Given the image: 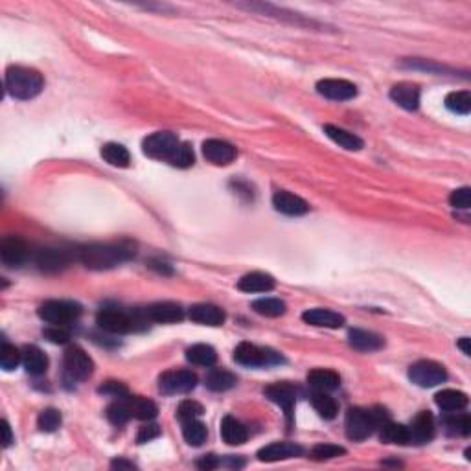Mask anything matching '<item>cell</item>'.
I'll return each instance as SVG.
<instances>
[{
	"label": "cell",
	"instance_id": "obj_42",
	"mask_svg": "<svg viewBox=\"0 0 471 471\" xmlns=\"http://www.w3.org/2000/svg\"><path fill=\"white\" fill-rule=\"evenodd\" d=\"M193 162H196V155H193V150H191V145L188 144V142H181L177 148V151H175V155L172 157V160H169L168 164H172V166H175V168H190V166H193Z\"/></svg>",
	"mask_w": 471,
	"mask_h": 471
},
{
	"label": "cell",
	"instance_id": "obj_52",
	"mask_svg": "<svg viewBox=\"0 0 471 471\" xmlns=\"http://www.w3.org/2000/svg\"><path fill=\"white\" fill-rule=\"evenodd\" d=\"M2 431H4V448H10L11 442H13V434H11L10 424L6 420H2Z\"/></svg>",
	"mask_w": 471,
	"mask_h": 471
},
{
	"label": "cell",
	"instance_id": "obj_21",
	"mask_svg": "<svg viewBox=\"0 0 471 471\" xmlns=\"http://www.w3.org/2000/svg\"><path fill=\"white\" fill-rule=\"evenodd\" d=\"M390 100L405 111H416L420 105V89L412 83H398L390 89Z\"/></svg>",
	"mask_w": 471,
	"mask_h": 471
},
{
	"label": "cell",
	"instance_id": "obj_17",
	"mask_svg": "<svg viewBox=\"0 0 471 471\" xmlns=\"http://www.w3.org/2000/svg\"><path fill=\"white\" fill-rule=\"evenodd\" d=\"M304 453V449L300 448L299 443L294 442H275L269 443L266 448H261L258 451V458L261 462H278V460H287V458L300 457Z\"/></svg>",
	"mask_w": 471,
	"mask_h": 471
},
{
	"label": "cell",
	"instance_id": "obj_10",
	"mask_svg": "<svg viewBox=\"0 0 471 471\" xmlns=\"http://www.w3.org/2000/svg\"><path fill=\"white\" fill-rule=\"evenodd\" d=\"M197 385V376L191 370H169L159 378V387L164 394H186Z\"/></svg>",
	"mask_w": 471,
	"mask_h": 471
},
{
	"label": "cell",
	"instance_id": "obj_19",
	"mask_svg": "<svg viewBox=\"0 0 471 471\" xmlns=\"http://www.w3.org/2000/svg\"><path fill=\"white\" fill-rule=\"evenodd\" d=\"M148 318L159 324H172V322H179L184 317V309L175 302H157L153 306L145 309Z\"/></svg>",
	"mask_w": 471,
	"mask_h": 471
},
{
	"label": "cell",
	"instance_id": "obj_14",
	"mask_svg": "<svg viewBox=\"0 0 471 471\" xmlns=\"http://www.w3.org/2000/svg\"><path fill=\"white\" fill-rule=\"evenodd\" d=\"M203 155L208 162L215 166H229L236 159V148L229 142L220 141V138H210V141L203 142Z\"/></svg>",
	"mask_w": 471,
	"mask_h": 471
},
{
	"label": "cell",
	"instance_id": "obj_34",
	"mask_svg": "<svg viewBox=\"0 0 471 471\" xmlns=\"http://www.w3.org/2000/svg\"><path fill=\"white\" fill-rule=\"evenodd\" d=\"M186 359L197 366H214L217 361V354L208 345H193L186 350Z\"/></svg>",
	"mask_w": 471,
	"mask_h": 471
},
{
	"label": "cell",
	"instance_id": "obj_2",
	"mask_svg": "<svg viewBox=\"0 0 471 471\" xmlns=\"http://www.w3.org/2000/svg\"><path fill=\"white\" fill-rule=\"evenodd\" d=\"M44 80L28 66H10L6 71V90L15 100H32L41 94Z\"/></svg>",
	"mask_w": 471,
	"mask_h": 471
},
{
	"label": "cell",
	"instance_id": "obj_11",
	"mask_svg": "<svg viewBox=\"0 0 471 471\" xmlns=\"http://www.w3.org/2000/svg\"><path fill=\"white\" fill-rule=\"evenodd\" d=\"M263 394H266L267 400L276 403L278 407H282L285 416H287V420L291 422V418H293L294 403H297V388H294L291 383L285 381L273 383V385L263 388Z\"/></svg>",
	"mask_w": 471,
	"mask_h": 471
},
{
	"label": "cell",
	"instance_id": "obj_44",
	"mask_svg": "<svg viewBox=\"0 0 471 471\" xmlns=\"http://www.w3.org/2000/svg\"><path fill=\"white\" fill-rule=\"evenodd\" d=\"M341 455H346V449L335 446V443H321L311 449L313 460H330V458L341 457Z\"/></svg>",
	"mask_w": 471,
	"mask_h": 471
},
{
	"label": "cell",
	"instance_id": "obj_7",
	"mask_svg": "<svg viewBox=\"0 0 471 471\" xmlns=\"http://www.w3.org/2000/svg\"><path fill=\"white\" fill-rule=\"evenodd\" d=\"M65 374L72 381H85L89 379L94 372V363L89 357V354L80 348V346H71L65 352V359H63Z\"/></svg>",
	"mask_w": 471,
	"mask_h": 471
},
{
	"label": "cell",
	"instance_id": "obj_32",
	"mask_svg": "<svg viewBox=\"0 0 471 471\" xmlns=\"http://www.w3.org/2000/svg\"><path fill=\"white\" fill-rule=\"evenodd\" d=\"M379 436H381V442L385 443H398V446L409 443V429H407V425L394 424L392 420H388L387 424H383L379 427Z\"/></svg>",
	"mask_w": 471,
	"mask_h": 471
},
{
	"label": "cell",
	"instance_id": "obj_48",
	"mask_svg": "<svg viewBox=\"0 0 471 471\" xmlns=\"http://www.w3.org/2000/svg\"><path fill=\"white\" fill-rule=\"evenodd\" d=\"M44 337H47L50 342H56V345H65L71 339V333L66 331L65 326H50L44 330Z\"/></svg>",
	"mask_w": 471,
	"mask_h": 471
},
{
	"label": "cell",
	"instance_id": "obj_13",
	"mask_svg": "<svg viewBox=\"0 0 471 471\" xmlns=\"http://www.w3.org/2000/svg\"><path fill=\"white\" fill-rule=\"evenodd\" d=\"M317 93L333 102H348L357 96V87L346 80H321L317 83Z\"/></svg>",
	"mask_w": 471,
	"mask_h": 471
},
{
	"label": "cell",
	"instance_id": "obj_1",
	"mask_svg": "<svg viewBox=\"0 0 471 471\" xmlns=\"http://www.w3.org/2000/svg\"><path fill=\"white\" fill-rule=\"evenodd\" d=\"M135 256V249L127 243H93L80 251V260L87 269L107 271Z\"/></svg>",
	"mask_w": 471,
	"mask_h": 471
},
{
	"label": "cell",
	"instance_id": "obj_39",
	"mask_svg": "<svg viewBox=\"0 0 471 471\" xmlns=\"http://www.w3.org/2000/svg\"><path fill=\"white\" fill-rule=\"evenodd\" d=\"M252 309L263 317H282L287 306L280 299H260L252 302Z\"/></svg>",
	"mask_w": 471,
	"mask_h": 471
},
{
	"label": "cell",
	"instance_id": "obj_15",
	"mask_svg": "<svg viewBox=\"0 0 471 471\" xmlns=\"http://www.w3.org/2000/svg\"><path fill=\"white\" fill-rule=\"evenodd\" d=\"M68 263H71V254L65 249L47 247L35 254V266L42 273H59L66 269Z\"/></svg>",
	"mask_w": 471,
	"mask_h": 471
},
{
	"label": "cell",
	"instance_id": "obj_53",
	"mask_svg": "<svg viewBox=\"0 0 471 471\" xmlns=\"http://www.w3.org/2000/svg\"><path fill=\"white\" fill-rule=\"evenodd\" d=\"M457 346L464 352V355H471V348H470V339L467 337H462L460 341L457 342Z\"/></svg>",
	"mask_w": 471,
	"mask_h": 471
},
{
	"label": "cell",
	"instance_id": "obj_43",
	"mask_svg": "<svg viewBox=\"0 0 471 471\" xmlns=\"http://www.w3.org/2000/svg\"><path fill=\"white\" fill-rule=\"evenodd\" d=\"M37 425L42 433H54V431L59 429L61 412L57 411V409H52V407L50 409H44V411L39 415Z\"/></svg>",
	"mask_w": 471,
	"mask_h": 471
},
{
	"label": "cell",
	"instance_id": "obj_33",
	"mask_svg": "<svg viewBox=\"0 0 471 471\" xmlns=\"http://www.w3.org/2000/svg\"><path fill=\"white\" fill-rule=\"evenodd\" d=\"M102 157L105 162H109L111 166H117V168H127L131 162L129 151L121 144H117V142H109V144L103 145Z\"/></svg>",
	"mask_w": 471,
	"mask_h": 471
},
{
	"label": "cell",
	"instance_id": "obj_5",
	"mask_svg": "<svg viewBox=\"0 0 471 471\" xmlns=\"http://www.w3.org/2000/svg\"><path fill=\"white\" fill-rule=\"evenodd\" d=\"M179 144V136L175 133H169V131H157L153 135H150L148 138H144L142 142V150L148 157L157 160H166L169 162L172 157L177 151Z\"/></svg>",
	"mask_w": 471,
	"mask_h": 471
},
{
	"label": "cell",
	"instance_id": "obj_26",
	"mask_svg": "<svg viewBox=\"0 0 471 471\" xmlns=\"http://www.w3.org/2000/svg\"><path fill=\"white\" fill-rule=\"evenodd\" d=\"M23 364L28 374H32V376H41V374L47 372L48 369V357L41 348L28 345L23 348Z\"/></svg>",
	"mask_w": 471,
	"mask_h": 471
},
{
	"label": "cell",
	"instance_id": "obj_8",
	"mask_svg": "<svg viewBox=\"0 0 471 471\" xmlns=\"http://www.w3.org/2000/svg\"><path fill=\"white\" fill-rule=\"evenodd\" d=\"M346 436L354 442H361V440H366L370 434L376 431V425H374L372 415L366 409H359V407H352L346 412Z\"/></svg>",
	"mask_w": 471,
	"mask_h": 471
},
{
	"label": "cell",
	"instance_id": "obj_16",
	"mask_svg": "<svg viewBox=\"0 0 471 471\" xmlns=\"http://www.w3.org/2000/svg\"><path fill=\"white\" fill-rule=\"evenodd\" d=\"M409 429V443H427L434 436V418L429 411H422L416 415L412 424L407 427Z\"/></svg>",
	"mask_w": 471,
	"mask_h": 471
},
{
	"label": "cell",
	"instance_id": "obj_41",
	"mask_svg": "<svg viewBox=\"0 0 471 471\" xmlns=\"http://www.w3.org/2000/svg\"><path fill=\"white\" fill-rule=\"evenodd\" d=\"M19 363H23V352H19L15 346L4 342L2 345V350H0V366L10 372L19 366Z\"/></svg>",
	"mask_w": 471,
	"mask_h": 471
},
{
	"label": "cell",
	"instance_id": "obj_24",
	"mask_svg": "<svg viewBox=\"0 0 471 471\" xmlns=\"http://www.w3.org/2000/svg\"><path fill=\"white\" fill-rule=\"evenodd\" d=\"M238 290L243 293H267L275 290V278L267 273H249L239 278Z\"/></svg>",
	"mask_w": 471,
	"mask_h": 471
},
{
	"label": "cell",
	"instance_id": "obj_45",
	"mask_svg": "<svg viewBox=\"0 0 471 471\" xmlns=\"http://www.w3.org/2000/svg\"><path fill=\"white\" fill-rule=\"evenodd\" d=\"M201 415H203V405L193 400L181 401V405L177 407V418L182 424L188 420H196Z\"/></svg>",
	"mask_w": 471,
	"mask_h": 471
},
{
	"label": "cell",
	"instance_id": "obj_25",
	"mask_svg": "<svg viewBox=\"0 0 471 471\" xmlns=\"http://www.w3.org/2000/svg\"><path fill=\"white\" fill-rule=\"evenodd\" d=\"M308 383L313 390L331 392L335 390V388H339V385H341V378H339V374L333 372V370L315 369L308 374Z\"/></svg>",
	"mask_w": 471,
	"mask_h": 471
},
{
	"label": "cell",
	"instance_id": "obj_49",
	"mask_svg": "<svg viewBox=\"0 0 471 471\" xmlns=\"http://www.w3.org/2000/svg\"><path fill=\"white\" fill-rule=\"evenodd\" d=\"M159 436H160L159 425L148 424L141 427V431H138V434H136V442L145 443V442H151V440H155V439H159Z\"/></svg>",
	"mask_w": 471,
	"mask_h": 471
},
{
	"label": "cell",
	"instance_id": "obj_50",
	"mask_svg": "<svg viewBox=\"0 0 471 471\" xmlns=\"http://www.w3.org/2000/svg\"><path fill=\"white\" fill-rule=\"evenodd\" d=\"M197 466H199L201 470H214V467L220 466V460H217L214 455H206V457H203L197 462Z\"/></svg>",
	"mask_w": 471,
	"mask_h": 471
},
{
	"label": "cell",
	"instance_id": "obj_23",
	"mask_svg": "<svg viewBox=\"0 0 471 471\" xmlns=\"http://www.w3.org/2000/svg\"><path fill=\"white\" fill-rule=\"evenodd\" d=\"M348 342H350L352 348H355L357 352H378L385 346V339L374 331L366 330H350L348 333Z\"/></svg>",
	"mask_w": 471,
	"mask_h": 471
},
{
	"label": "cell",
	"instance_id": "obj_9",
	"mask_svg": "<svg viewBox=\"0 0 471 471\" xmlns=\"http://www.w3.org/2000/svg\"><path fill=\"white\" fill-rule=\"evenodd\" d=\"M96 324L102 328L103 331H109V333H129V331L135 330V324H138L135 317H131L127 315L126 311H121V309H114V308H107L102 309L98 313V317H96Z\"/></svg>",
	"mask_w": 471,
	"mask_h": 471
},
{
	"label": "cell",
	"instance_id": "obj_37",
	"mask_svg": "<svg viewBox=\"0 0 471 471\" xmlns=\"http://www.w3.org/2000/svg\"><path fill=\"white\" fill-rule=\"evenodd\" d=\"M105 416H107V420L111 422L112 425H117V427H120V425H126L127 422L133 418V415H131V409H129V401H127V396L126 398H117V401H114V403H111V405L107 407Z\"/></svg>",
	"mask_w": 471,
	"mask_h": 471
},
{
	"label": "cell",
	"instance_id": "obj_29",
	"mask_svg": "<svg viewBox=\"0 0 471 471\" xmlns=\"http://www.w3.org/2000/svg\"><path fill=\"white\" fill-rule=\"evenodd\" d=\"M467 396L460 390H453V388H446V390H440L436 396H434V403L442 409V411L455 412L462 411L467 407Z\"/></svg>",
	"mask_w": 471,
	"mask_h": 471
},
{
	"label": "cell",
	"instance_id": "obj_3",
	"mask_svg": "<svg viewBox=\"0 0 471 471\" xmlns=\"http://www.w3.org/2000/svg\"><path fill=\"white\" fill-rule=\"evenodd\" d=\"M37 313L50 326H68L80 318L81 306L71 300H47Z\"/></svg>",
	"mask_w": 471,
	"mask_h": 471
},
{
	"label": "cell",
	"instance_id": "obj_35",
	"mask_svg": "<svg viewBox=\"0 0 471 471\" xmlns=\"http://www.w3.org/2000/svg\"><path fill=\"white\" fill-rule=\"evenodd\" d=\"M311 403L315 407V411L318 412L321 418L324 420H333L339 412V405H337V401L328 394V392H317L311 396Z\"/></svg>",
	"mask_w": 471,
	"mask_h": 471
},
{
	"label": "cell",
	"instance_id": "obj_27",
	"mask_svg": "<svg viewBox=\"0 0 471 471\" xmlns=\"http://www.w3.org/2000/svg\"><path fill=\"white\" fill-rule=\"evenodd\" d=\"M324 133L330 141H333L335 144H339L342 150L348 151H359L363 150V141H361L359 136L350 133V131L342 129V127L331 126V124H326L324 126Z\"/></svg>",
	"mask_w": 471,
	"mask_h": 471
},
{
	"label": "cell",
	"instance_id": "obj_22",
	"mask_svg": "<svg viewBox=\"0 0 471 471\" xmlns=\"http://www.w3.org/2000/svg\"><path fill=\"white\" fill-rule=\"evenodd\" d=\"M302 321L306 322V324H311V326L331 328V330L341 328L342 324H345V317H342V315L331 311V309H324V308H315V309H308V311H304Z\"/></svg>",
	"mask_w": 471,
	"mask_h": 471
},
{
	"label": "cell",
	"instance_id": "obj_12",
	"mask_svg": "<svg viewBox=\"0 0 471 471\" xmlns=\"http://www.w3.org/2000/svg\"><path fill=\"white\" fill-rule=\"evenodd\" d=\"M30 249L26 242L17 236L4 238L0 243V260L8 267H20L24 261L28 260Z\"/></svg>",
	"mask_w": 471,
	"mask_h": 471
},
{
	"label": "cell",
	"instance_id": "obj_47",
	"mask_svg": "<svg viewBox=\"0 0 471 471\" xmlns=\"http://www.w3.org/2000/svg\"><path fill=\"white\" fill-rule=\"evenodd\" d=\"M98 390L102 392V394H107V396H112V398H126V396H129V390H127V387L121 381H107V383H103V385L98 388Z\"/></svg>",
	"mask_w": 471,
	"mask_h": 471
},
{
	"label": "cell",
	"instance_id": "obj_28",
	"mask_svg": "<svg viewBox=\"0 0 471 471\" xmlns=\"http://www.w3.org/2000/svg\"><path fill=\"white\" fill-rule=\"evenodd\" d=\"M221 436L229 446H242L247 442V427L232 416H225L221 422Z\"/></svg>",
	"mask_w": 471,
	"mask_h": 471
},
{
	"label": "cell",
	"instance_id": "obj_6",
	"mask_svg": "<svg viewBox=\"0 0 471 471\" xmlns=\"http://www.w3.org/2000/svg\"><path fill=\"white\" fill-rule=\"evenodd\" d=\"M409 379H411L415 385L422 388H431L436 387L440 383H443L448 379V372L443 369L442 364L436 363V361H418L409 369Z\"/></svg>",
	"mask_w": 471,
	"mask_h": 471
},
{
	"label": "cell",
	"instance_id": "obj_31",
	"mask_svg": "<svg viewBox=\"0 0 471 471\" xmlns=\"http://www.w3.org/2000/svg\"><path fill=\"white\" fill-rule=\"evenodd\" d=\"M127 401H129L131 415H133V418H136V420L150 422V420H153L155 416L159 415V409H157V405H155L151 400H148V398L127 396Z\"/></svg>",
	"mask_w": 471,
	"mask_h": 471
},
{
	"label": "cell",
	"instance_id": "obj_30",
	"mask_svg": "<svg viewBox=\"0 0 471 471\" xmlns=\"http://www.w3.org/2000/svg\"><path fill=\"white\" fill-rule=\"evenodd\" d=\"M236 383H238L236 376H234L232 372H229V370H223V369L210 370V372L206 374V378H205L206 388H210L212 392L230 390L232 387H236Z\"/></svg>",
	"mask_w": 471,
	"mask_h": 471
},
{
	"label": "cell",
	"instance_id": "obj_36",
	"mask_svg": "<svg viewBox=\"0 0 471 471\" xmlns=\"http://www.w3.org/2000/svg\"><path fill=\"white\" fill-rule=\"evenodd\" d=\"M182 436H184L188 446L199 448L206 442L208 431H206V425L196 418V420H188L182 424Z\"/></svg>",
	"mask_w": 471,
	"mask_h": 471
},
{
	"label": "cell",
	"instance_id": "obj_40",
	"mask_svg": "<svg viewBox=\"0 0 471 471\" xmlns=\"http://www.w3.org/2000/svg\"><path fill=\"white\" fill-rule=\"evenodd\" d=\"M446 107L455 114H470L471 94L467 90H458L446 96Z\"/></svg>",
	"mask_w": 471,
	"mask_h": 471
},
{
	"label": "cell",
	"instance_id": "obj_4",
	"mask_svg": "<svg viewBox=\"0 0 471 471\" xmlns=\"http://www.w3.org/2000/svg\"><path fill=\"white\" fill-rule=\"evenodd\" d=\"M234 361L243 366H271L282 363V355L271 348H260L251 342H239L234 350Z\"/></svg>",
	"mask_w": 471,
	"mask_h": 471
},
{
	"label": "cell",
	"instance_id": "obj_46",
	"mask_svg": "<svg viewBox=\"0 0 471 471\" xmlns=\"http://www.w3.org/2000/svg\"><path fill=\"white\" fill-rule=\"evenodd\" d=\"M449 203H451L453 208L457 210H467L471 205V190L467 186L458 188L449 196Z\"/></svg>",
	"mask_w": 471,
	"mask_h": 471
},
{
	"label": "cell",
	"instance_id": "obj_20",
	"mask_svg": "<svg viewBox=\"0 0 471 471\" xmlns=\"http://www.w3.org/2000/svg\"><path fill=\"white\" fill-rule=\"evenodd\" d=\"M188 315L191 321L197 324H205V326H221L227 318L223 309L214 304H196V306H191Z\"/></svg>",
	"mask_w": 471,
	"mask_h": 471
},
{
	"label": "cell",
	"instance_id": "obj_38",
	"mask_svg": "<svg viewBox=\"0 0 471 471\" xmlns=\"http://www.w3.org/2000/svg\"><path fill=\"white\" fill-rule=\"evenodd\" d=\"M443 427L453 436H467L471 433V420L466 412H460V415H449L443 418Z\"/></svg>",
	"mask_w": 471,
	"mask_h": 471
},
{
	"label": "cell",
	"instance_id": "obj_18",
	"mask_svg": "<svg viewBox=\"0 0 471 471\" xmlns=\"http://www.w3.org/2000/svg\"><path fill=\"white\" fill-rule=\"evenodd\" d=\"M273 206L285 215H304L308 214L309 210V205L302 197L294 196V193L285 190L276 191L275 196H273Z\"/></svg>",
	"mask_w": 471,
	"mask_h": 471
},
{
	"label": "cell",
	"instance_id": "obj_51",
	"mask_svg": "<svg viewBox=\"0 0 471 471\" xmlns=\"http://www.w3.org/2000/svg\"><path fill=\"white\" fill-rule=\"evenodd\" d=\"M111 467L112 470H135V464L129 460H126V458H114V460L111 462Z\"/></svg>",
	"mask_w": 471,
	"mask_h": 471
}]
</instances>
